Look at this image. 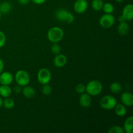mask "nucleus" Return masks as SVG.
<instances>
[{"mask_svg": "<svg viewBox=\"0 0 133 133\" xmlns=\"http://www.w3.org/2000/svg\"><path fill=\"white\" fill-rule=\"evenodd\" d=\"M122 16L126 22H131L133 19V5L127 4L124 6L122 12Z\"/></svg>", "mask_w": 133, "mask_h": 133, "instance_id": "9d476101", "label": "nucleus"}, {"mask_svg": "<svg viewBox=\"0 0 133 133\" xmlns=\"http://www.w3.org/2000/svg\"><path fill=\"white\" fill-rule=\"evenodd\" d=\"M15 105V103L13 99L10 98V97H6L3 101V106L6 109H12L14 108Z\"/></svg>", "mask_w": 133, "mask_h": 133, "instance_id": "412c9836", "label": "nucleus"}, {"mask_svg": "<svg viewBox=\"0 0 133 133\" xmlns=\"http://www.w3.org/2000/svg\"><path fill=\"white\" fill-rule=\"evenodd\" d=\"M51 51L53 54L57 55L61 53V48L58 43H53V45L51 47Z\"/></svg>", "mask_w": 133, "mask_h": 133, "instance_id": "a878e982", "label": "nucleus"}, {"mask_svg": "<svg viewBox=\"0 0 133 133\" xmlns=\"http://www.w3.org/2000/svg\"><path fill=\"white\" fill-rule=\"evenodd\" d=\"M31 1H32V3L36 4V5H42V4L44 3L46 0H31Z\"/></svg>", "mask_w": 133, "mask_h": 133, "instance_id": "c85d7f7f", "label": "nucleus"}, {"mask_svg": "<svg viewBox=\"0 0 133 133\" xmlns=\"http://www.w3.org/2000/svg\"><path fill=\"white\" fill-rule=\"evenodd\" d=\"M110 90L113 94H120L122 91V86L118 82H114L110 84Z\"/></svg>", "mask_w": 133, "mask_h": 133, "instance_id": "6ab92c4d", "label": "nucleus"}, {"mask_svg": "<svg viewBox=\"0 0 133 133\" xmlns=\"http://www.w3.org/2000/svg\"><path fill=\"white\" fill-rule=\"evenodd\" d=\"M88 6L87 0H76L74 4V9L77 14H83L87 10Z\"/></svg>", "mask_w": 133, "mask_h": 133, "instance_id": "6e6552de", "label": "nucleus"}, {"mask_svg": "<svg viewBox=\"0 0 133 133\" xmlns=\"http://www.w3.org/2000/svg\"><path fill=\"white\" fill-rule=\"evenodd\" d=\"M0 85H1V84H0Z\"/></svg>", "mask_w": 133, "mask_h": 133, "instance_id": "4c0bfd02", "label": "nucleus"}, {"mask_svg": "<svg viewBox=\"0 0 133 133\" xmlns=\"http://www.w3.org/2000/svg\"><path fill=\"white\" fill-rule=\"evenodd\" d=\"M114 110H115L116 114L119 117L125 116L127 114V108L123 104L117 103L115 107H114Z\"/></svg>", "mask_w": 133, "mask_h": 133, "instance_id": "a211bd4d", "label": "nucleus"}, {"mask_svg": "<svg viewBox=\"0 0 133 133\" xmlns=\"http://www.w3.org/2000/svg\"><path fill=\"white\" fill-rule=\"evenodd\" d=\"M117 104L116 99L111 95H106L100 100V107L103 109L110 110L114 109Z\"/></svg>", "mask_w": 133, "mask_h": 133, "instance_id": "39448f33", "label": "nucleus"}, {"mask_svg": "<svg viewBox=\"0 0 133 133\" xmlns=\"http://www.w3.org/2000/svg\"><path fill=\"white\" fill-rule=\"evenodd\" d=\"M1 12H0V19H1Z\"/></svg>", "mask_w": 133, "mask_h": 133, "instance_id": "c9c22d12", "label": "nucleus"}, {"mask_svg": "<svg viewBox=\"0 0 133 133\" xmlns=\"http://www.w3.org/2000/svg\"><path fill=\"white\" fill-rule=\"evenodd\" d=\"M68 59L67 57L63 54H59L57 55L55 57L54 60H53V64L54 66L57 68H63L66 66L67 64Z\"/></svg>", "mask_w": 133, "mask_h": 133, "instance_id": "f8f14e48", "label": "nucleus"}, {"mask_svg": "<svg viewBox=\"0 0 133 133\" xmlns=\"http://www.w3.org/2000/svg\"><path fill=\"white\" fill-rule=\"evenodd\" d=\"M14 76L9 71H3L0 74V84L3 85H10L12 83Z\"/></svg>", "mask_w": 133, "mask_h": 133, "instance_id": "1a4fd4ad", "label": "nucleus"}, {"mask_svg": "<svg viewBox=\"0 0 133 133\" xmlns=\"http://www.w3.org/2000/svg\"><path fill=\"white\" fill-rule=\"evenodd\" d=\"M103 1L102 0H93L92 2V7L95 11H100L103 6Z\"/></svg>", "mask_w": 133, "mask_h": 133, "instance_id": "4be33fe9", "label": "nucleus"}, {"mask_svg": "<svg viewBox=\"0 0 133 133\" xmlns=\"http://www.w3.org/2000/svg\"><path fill=\"white\" fill-rule=\"evenodd\" d=\"M75 91L77 93L80 94L84 93L86 92V86L84 84L79 83V84H77L75 87Z\"/></svg>", "mask_w": 133, "mask_h": 133, "instance_id": "bb28decb", "label": "nucleus"}, {"mask_svg": "<svg viewBox=\"0 0 133 133\" xmlns=\"http://www.w3.org/2000/svg\"><path fill=\"white\" fill-rule=\"evenodd\" d=\"M92 102V96L87 93H83L81 94L79 97V104L83 108H88Z\"/></svg>", "mask_w": 133, "mask_h": 133, "instance_id": "ddd939ff", "label": "nucleus"}, {"mask_svg": "<svg viewBox=\"0 0 133 133\" xmlns=\"http://www.w3.org/2000/svg\"><path fill=\"white\" fill-rule=\"evenodd\" d=\"M102 1H105V0H102Z\"/></svg>", "mask_w": 133, "mask_h": 133, "instance_id": "e433bc0d", "label": "nucleus"}, {"mask_svg": "<svg viewBox=\"0 0 133 133\" xmlns=\"http://www.w3.org/2000/svg\"><path fill=\"white\" fill-rule=\"evenodd\" d=\"M118 20H119V23H121V22H126L124 18H123V16L122 15L119 16V18H118Z\"/></svg>", "mask_w": 133, "mask_h": 133, "instance_id": "473e14b6", "label": "nucleus"}, {"mask_svg": "<svg viewBox=\"0 0 133 133\" xmlns=\"http://www.w3.org/2000/svg\"><path fill=\"white\" fill-rule=\"evenodd\" d=\"M4 69V62L3 60L0 58V74L3 71Z\"/></svg>", "mask_w": 133, "mask_h": 133, "instance_id": "2f4dec72", "label": "nucleus"}, {"mask_svg": "<svg viewBox=\"0 0 133 133\" xmlns=\"http://www.w3.org/2000/svg\"><path fill=\"white\" fill-rule=\"evenodd\" d=\"M11 5L8 1H5L0 4V12L1 14H7L11 10Z\"/></svg>", "mask_w": 133, "mask_h": 133, "instance_id": "aec40b11", "label": "nucleus"}, {"mask_svg": "<svg viewBox=\"0 0 133 133\" xmlns=\"http://www.w3.org/2000/svg\"><path fill=\"white\" fill-rule=\"evenodd\" d=\"M118 34L121 36H125L127 35L129 31V25L127 23V22H123L119 23V25L118 26Z\"/></svg>", "mask_w": 133, "mask_h": 133, "instance_id": "4468645a", "label": "nucleus"}, {"mask_svg": "<svg viewBox=\"0 0 133 133\" xmlns=\"http://www.w3.org/2000/svg\"><path fill=\"white\" fill-rule=\"evenodd\" d=\"M123 130L126 133H132L133 132V116H129L125 119L123 125Z\"/></svg>", "mask_w": 133, "mask_h": 133, "instance_id": "dca6fc26", "label": "nucleus"}, {"mask_svg": "<svg viewBox=\"0 0 133 133\" xmlns=\"http://www.w3.org/2000/svg\"><path fill=\"white\" fill-rule=\"evenodd\" d=\"M3 98L1 97V96H0V109H1V108L3 107Z\"/></svg>", "mask_w": 133, "mask_h": 133, "instance_id": "72a5a7b5", "label": "nucleus"}, {"mask_svg": "<svg viewBox=\"0 0 133 133\" xmlns=\"http://www.w3.org/2000/svg\"><path fill=\"white\" fill-rule=\"evenodd\" d=\"M55 16L58 21L67 23H71L75 19L72 13L64 9H58L55 12Z\"/></svg>", "mask_w": 133, "mask_h": 133, "instance_id": "7ed1b4c3", "label": "nucleus"}, {"mask_svg": "<svg viewBox=\"0 0 133 133\" xmlns=\"http://www.w3.org/2000/svg\"><path fill=\"white\" fill-rule=\"evenodd\" d=\"M42 92L45 96H49L52 92L51 87L48 84H43L42 87Z\"/></svg>", "mask_w": 133, "mask_h": 133, "instance_id": "b1692460", "label": "nucleus"}, {"mask_svg": "<svg viewBox=\"0 0 133 133\" xmlns=\"http://www.w3.org/2000/svg\"><path fill=\"white\" fill-rule=\"evenodd\" d=\"M31 0H18V3L22 5H26L30 2Z\"/></svg>", "mask_w": 133, "mask_h": 133, "instance_id": "c756f323", "label": "nucleus"}, {"mask_svg": "<svg viewBox=\"0 0 133 133\" xmlns=\"http://www.w3.org/2000/svg\"><path fill=\"white\" fill-rule=\"evenodd\" d=\"M22 91V87H20V86L18 85L16 86V87H15V88H14V92H15L16 93L19 94Z\"/></svg>", "mask_w": 133, "mask_h": 133, "instance_id": "7c9ffc66", "label": "nucleus"}, {"mask_svg": "<svg viewBox=\"0 0 133 133\" xmlns=\"http://www.w3.org/2000/svg\"><path fill=\"white\" fill-rule=\"evenodd\" d=\"M121 101L125 107H132L133 105V95L129 92H124L121 95Z\"/></svg>", "mask_w": 133, "mask_h": 133, "instance_id": "9b49d317", "label": "nucleus"}, {"mask_svg": "<svg viewBox=\"0 0 133 133\" xmlns=\"http://www.w3.org/2000/svg\"><path fill=\"white\" fill-rule=\"evenodd\" d=\"M102 10L105 14H112L113 12L114 11V5L110 3H106L103 4Z\"/></svg>", "mask_w": 133, "mask_h": 133, "instance_id": "5701e85b", "label": "nucleus"}, {"mask_svg": "<svg viewBox=\"0 0 133 133\" xmlns=\"http://www.w3.org/2000/svg\"><path fill=\"white\" fill-rule=\"evenodd\" d=\"M108 132L109 133H123L124 132V130L123 128L122 127L118 125H114L110 127L109 130H108Z\"/></svg>", "mask_w": 133, "mask_h": 133, "instance_id": "393cba45", "label": "nucleus"}, {"mask_svg": "<svg viewBox=\"0 0 133 133\" xmlns=\"http://www.w3.org/2000/svg\"><path fill=\"white\" fill-rule=\"evenodd\" d=\"M6 43V36L3 31H0V48H3Z\"/></svg>", "mask_w": 133, "mask_h": 133, "instance_id": "cd10ccee", "label": "nucleus"}, {"mask_svg": "<svg viewBox=\"0 0 133 133\" xmlns=\"http://www.w3.org/2000/svg\"><path fill=\"white\" fill-rule=\"evenodd\" d=\"M14 79H15V81L16 82L17 84L22 87L28 85L29 84L31 77L27 71L20 70L16 73Z\"/></svg>", "mask_w": 133, "mask_h": 133, "instance_id": "20e7f679", "label": "nucleus"}, {"mask_svg": "<svg viewBox=\"0 0 133 133\" xmlns=\"http://www.w3.org/2000/svg\"><path fill=\"white\" fill-rule=\"evenodd\" d=\"M64 32L62 28L59 27H53L49 29L47 36L49 42L52 43H58L63 39Z\"/></svg>", "mask_w": 133, "mask_h": 133, "instance_id": "f257e3e1", "label": "nucleus"}, {"mask_svg": "<svg viewBox=\"0 0 133 133\" xmlns=\"http://www.w3.org/2000/svg\"><path fill=\"white\" fill-rule=\"evenodd\" d=\"M12 94V89L9 85H0V96L2 98L9 97Z\"/></svg>", "mask_w": 133, "mask_h": 133, "instance_id": "2eb2a0df", "label": "nucleus"}, {"mask_svg": "<svg viewBox=\"0 0 133 133\" xmlns=\"http://www.w3.org/2000/svg\"><path fill=\"white\" fill-rule=\"evenodd\" d=\"M22 92L23 93V96L27 97V98H32L35 96V94H36L35 90L32 87H30V86L28 85L23 87Z\"/></svg>", "mask_w": 133, "mask_h": 133, "instance_id": "f3484780", "label": "nucleus"}, {"mask_svg": "<svg viewBox=\"0 0 133 133\" xmlns=\"http://www.w3.org/2000/svg\"><path fill=\"white\" fill-rule=\"evenodd\" d=\"M51 79V73L48 68H42L38 71L37 80L41 84H49Z\"/></svg>", "mask_w": 133, "mask_h": 133, "instance_id": "423d86ee", "label": "nucleus"}, {"mask_svg": "<svg viewBox=\"0 0 133 133\" xmlns=\"http://www.w3.org/2000/svg\"><path fill=\"white\" fill-rule=\"evenodd\" d=\"M116 1V2H118V3H121V2H122V1H124V0H115Z\"/></svg>", "mask_w": 133, "mask_h": 133, "instance_id": "f704fd0d", "label": "nucleus"}, {"mask_svg": "<svg viewBox=\"0 0 133 133\" xmlns=\"http://www.w3.org/2000/svg\"><path fill=\"white\" fill-rule=\"evenodd\" d=\"M99 22L100 25L103 28H110L115 23V18L112 14H105L101 16Z\"/></svg>", "mask_w": 133, "mask_h": 133, "instance_id": "0eeeda50", "label": "nucleus"}, {"mask_svg": "<svg viewBox=\"0 0 133 133\" xmlns=\"http://www.w3.org/2000/svg\"><path fill=\"white\" fill-rule=\"evenodd\" d=\"M103 84L99 81L92 80L86 86V92L91 96H98L103 90Z\"/></svg>", "mask_w": 133, "mask_h": 133, "instance_id": "f03ea898", "label": "nucleus"}]
</instances>
